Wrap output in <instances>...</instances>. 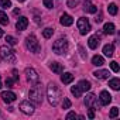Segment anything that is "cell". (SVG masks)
<instances>
[{
  "label": "cell",
  "instance_id": "obj_5",
  "mask_svg": "<svg viewBox=\"0 0 120 120\" xmlns=\"http://www.w3.org/2000/svg\"><path fill=\"white\" fill-rule=\"evenodd\" d=\"M26 47H27V49H28L30 52H33V54H38L40 49H41L40 42H38V40H37V37H35L34 34H30V35L26 38Z\"/></svg>",
  "mask_w": 120,
  "mask_h": 120
},
{
  "label": "cell",
  "instance_id": "obj_32",
  "mask_svg": "<svg viewBox=\"0 0 120 120\" xmlns=\"http://www.w3.org/2000/svg\"><path fill=\"white\" fill-rule=\"evenodd\" d=\"M69 107H71V100L68 98H64V100H62V109H69Z\"/></svg>",
  "mask_w": 120,
  "mask_h": 120
},
{
  "label": "cell",
  "instance_id": "obj_21",
  "mask_svg": "<svg viewBox=\"0 0 120 120\" xmlns=\"http://www.w3.org/2000/svg\"><path fill=\"white\" fill-rule=\"evenodd\" d=\"M78 86L81 88L82 92H88V90H90V82L86 81V79H82V81L78 83Z\"/></svg>",
  "mask_w": 120,
  "mask_h": 120
},
{
  "label": "cell",
  "instance_id": "obj_43",
  "mask_svg": "<svg viewBox=\"0 0 120 120\" xmlns=\"http://www.w3.org/2000/svg\"><path fill=\"white\" fill-rule=\"evenodd\" d=\"M0 89H2V78H0Z\"/></svg>",
  "mask_w": 120,
  "mask_h": 120
},
{
  "label": "cell",
  "instance_id": "obj_18",
  "mask_svg": "<svg viewBox=\"0 0 120 120\" xmlns=\"http://www.w3.org/2000/svg\"><path fill=\"white\" fill-rule=\"evenodd\" d=\"M103 33L105 34H114L116 33V27L113 23H106L105 27H103Z\"/></svg>",
  "mask_w": 120,
  "mask_h": 120
},
{
  "label": "cell",
  "instance_id": "obj_34",
  "mask_svg": "<svg viewBox=\"0 0 120 120\" xmlns=\"http://www.w3.org/2000/svg\"><path fill=\"white\" fill-rule=\"evenodd\" d=\"M110 68H112L113 72H119V64H117L116 61H112V62H110Z\"/></svg>",
  "mask_w": 120,
  "mask_h": 120
},
{
  "label": "cell",
  "instance_id": "obj_13",
  "mask_svg": "<svg viewBox=\"0 0 120 120\" xmlns=\"http://www.w3.org/2000/svg\"><path fill=\"white\" fill-rule=\"evenodd\" d=\"M27 26H28V19H27V17H20V19L17 20V23H16V28H17L19 31L26 30Z\"/></svg>",
  "mask_w": 120,
  "mask_h": 120
},
{
  "label": "cell",
  "instance_id": "obj_22",
  "mask_svg": "<svg viewBox=\"0 0 120 120\" xmlns=\"http://www.w3.org/2000/svg\"><path fill=\"white\" fill-rule=\"evenodd\" d=\"M103 64H105L103 56H100V55H95V56L92 58V65H95V67H102Z\"/></svg>",
  "mask_w": 120,
  "mask_h": 120
},
{
  "label": "cell",
  "instance_id": "obj_19",
  "mask_svg": "<svg viewBox=\"0 0 120 120\" xmlns=\"http://www.w3.org/2000/svg\"><path fill=\"white\" fill-rule=\"evenodd\" d=\"M103 54H105L106 56H112V55L114 54V45H113V44H106V45L103 47Z\"/></svg>",
  "mask_w": 120,
  "mask_h": 120
},
{
  "label": "cell",
  "instance_id": "obj_15",
  "mask_svg": "<svg viewBox=\"0 0 120 120\" xmlns=\"http://www.w3.org/2000/svg\"><path fill=\"white\" fill-rule=\"evenodd\" d=\"M110 75V72L107 69H99V71H95L93 72V76L98 78V79H107Z\"/></svg>",
  "mask_w": 120,
  "mask_h": 120
},
{
  "label": "cell",
  "instance_id": "obj_14",
  "mask_svg": "<svg viewBox=\"0 0 120 120\" xmlns=\"http://www.w3.org/2000/svg\"><path fill=\"white\" fill-rule=\"evenodd\" d=\"M61 24L62 26H65V27H68V26H72V23H74V19H72V16H69V14H67V13H64L62 16H61Z\"/></svg>",
  "mask_w": 120,
  "mask_h": 120
},
{
  "label": "cell",
  "instance_id": "obj_26",
  "mask_svg": "<svg viewBox=\"0 0 120 120\" xmlns=\"http://www.w3.org/2000/svg\"><path fill=\"white\" fill-rule=\"evenodd\" d=\"M107 11H109V14L116 16V14H117V6H116L114 3H110V4L107 6Z\"/></svg>",
  "mask_w": 120,
  "mask_h": 120
},
{
  "label": "cell",
  "instance_id": "obj_9",
  "mask_svg": "<svg viewBox=\"0 0 120 120\" xmlns=\"http://www.w3.org/2000/svg\"><path fill=\"white\" fill-rule=\"evenodd\" d=\"M2 99H3V102H4V103H13V102L17 99V96H16V93H14V92L6 90V92H2Z\"/></svg>",
  "mask_w": 120,
  "mask_h": 120
},
{
  "label": "cell",
  "instance_id": "obj_41",
  "mask_svg": "<svg viewBox=\"0 0 120 120\" xmlns=\"http://www.w3.org/2000/svg\"><path fill=\"white\" fill-rule=\"evenodd\" d=\"M13 13H14V14H20V9H14Z\"/></svg>",
  "mask_w": 120,
  "mask_h": 120
},
{
  "label": "cell",
  "instance_id": "obj_35",
  "mask_svg": "<svg viewBox=\"0 0 120 120\" xmlns=\"http://www.w3.org/2000/svg\"><path fill=\"white\" fill-rule=\"evenodd\" d=\"M14 82H16V81H14L13 78H7V79H6V86H7V88H13V83H14Z\"/></svg>",
  "mask_w": 120,
  "mask_h": 120
},
{
  "label": "cell",
  "instance_id": "obj_2",
  "mask_svg": "<svg viewBox=\"0 0 120 120\" xmlns=\"http://www.w3.org/2000/svg\"><path fill=\"white\" fill-rule=\"evenodd\" d=\"M28 98H30V100H33L37 105L42 103V88H41L40 82H37V83L33 85V88L28 92Z\"/></svg>",
  "mask_w": 120,
  "mask_h": 120
},
{
  "label": "cell",
  "instance_id": "obj_16",
  "mask_svg": "<svg viewBox=\"0 0 120 120\" xmlns=\"http://www.w3.org/2000/svg\"><path fill=\"white\" fill-rule=\"evenodd\" d=\"M99 37L98 35H92L89 40H88V45H89V48L90 49H96L98 47H99Z\"/></svg>",
  "mask_w": 120,
  "mask_h": 120
},
{
  "label": "cell",
  "instance_id": "obj_24",
  "mask_svg": "<svg viewBox=\"0 0 120 120\" xmlns=\"http://www.w3.org/2000/svg\"><path fill=\"white\" fill-rule=\"evenodd\" d=\"M71 93H72L75 98H81V96H82V90H81V88H79L78 85L71 88Z\"/></svg>",
  "mask_w": 120,
  "mask_h": 120
},
{
  "label": "cell",
  "instance_id": "obj_28",
  "mask_svg": "<svg viewBox=\"0 0 120 120\" xmlns=\"http://www.w3.org/2000/svg\"><path fill=\"white\" fill-rule=\"evenodd\" d=\"M79 2H81V0H68V2H67V6H68L69 9H75V7H78Z\"/></svg>",
  "mask_w": 120,
  "mask_h": 120
},
{
  "label": "cell",
  "instance_id": "obj_6",
  "mask_svg": "<svg viewBox=\"0 0 120 120\" xmlns=\"http://www.w3.org/2000/svg\"><path fill=\"white\" fill-rule=\"evenodd\" d=\"M78 30H79V33L82 34V35H86L89 31H90V24H89V21H88V19H85V17H81L79 20H78Z\"/></svg>",
  "mask_w": 120,
  "mask_h": 120
},
{
  "label": "cell",
  "instance_id": "obj_31",
  "mask_svg": "<svg viewBox=\"0 0 120 120\" xmlns=\"http://www.w3.org/2000/svg\"><path fill=\"white\" fill-rule=\"evenodd\" d=\"M117 114H119V107H116V106H114V107H112V109H110L109 116L113 119V117H117Z\"/></svg>",
  "mask_w": 120,
  "mask_h": 120
},
{
  "label": "cell",
  "instance_id": "obj_39",
  "mask_svg": "<svg viewBox=\"0 0 120 120\" xmlns=\"http://www.w3.org/2000/svg\"><path fill=\"white\" fill-rule=\"evenodd\" d=\"M13 79L14 81H19V75H17V71L16 69H13Z\"/></svg>",
  "mask_w": 120,
  "mask_h": 120
},
{
  "label": "cell",
  "instance_id": "obj_25",
  "mask_svg": "<svg viewBox=\"0 0 120 120\" xmlns=\"http://www.w3.org/2000/svg\"><path fill=\"white\" fill-rule=\"evenodd\" d=\"M0 24H3V26H7V24H9L7 14H6L3 10H0Z\"/></svg>",
  "mask_w": 120,
  "mask_h": 120
},
{
  "label": "cell",
  "instance_id": "obj_42",
  "mask_svg": "<svg viewBox=\"0 0 120 120\" xmlns=\"http://www.w3.org/2000/svg\"><path fill=\"white\" fill-rule=\"evenodd\" d=\"M3 35H4V33H3V28L0 27V37H3Z\"/></svg>",
  "mask_w": 120,
  "mask_h": 120
},
{
  "label": "cell",
  "instance_id": "obj_36",
  "mask_svg": "<svg viewBox=\"0 0 120 120\" xmlns=\"http://www.w3.org/2000/svg\"><path fill=\"white\" fill-rule=\"evenodd\" d=\"M78 116H76V113L75 112H69L68 114H67V120H71V119H76Z\"/></svg>",
  "mask_w": 120,
  "mask_h": 120
},
{
  "label": "cell",
  "instance_id": "obj_12",
  "mask_svg": "<svg viewBox=\"0 0 120 120\" xmlns=\"http://www.w3.org/2000/svg\"><path fill=\"white\" fill-rule=\"evenodd\" d=\"M83 10L86 11V13H90V14H95L96 11H98V7L93 4V3H90L89 0H85L83 2Z\"/></svg>",
  "mask_w": 120,
  "mask_h": 120
},
{
  "label": "cell",
  "instance_id": "obj_7",
  "mask_svg": "<svg viewBox=\"0 0 120 120\" xmlns=\"http://www.w3.org/2000/svg\"><path fill=\"white\" fill-rule=\"evenodd\" d=\"M26 76H27V81L31 85L40 82V76H38V74H37V71L34 68H26Z\"/></svg>",
  "mask_w": 120,
  "mask_h": 120
},
{
  "label": "cell",
  "instance_id": "obj_29",
  "mask_svg": "<svg viewBox=\"0 0 120 120\" xmlns=\"http://www.w3.org/2000/svg\"><path fill=\"white\" fill-rule=\"evenodd\" d=\"M0 7L9 9V7H11V2L10 0H0Z\"/></svg>",
  "mask_w": 120,
  "mask_h": 120
},
{
  "label": "cell",
  "instance_id": "obj_10",
  "mask_svg": "<svg viewBox=\"0 0 120 120\" xmlns=\"http://www.w3.org/2000/svg\"><path fill=\"white\" fill-rule=\"evenodd\" d=\"M96 96L93 93H88L86 98H85V106L89 107V109H95L96 107Z\"/></svg>",
  "mask_w": 120,
  "mask_h": 120
},
{
  "label": "cell",
  "instance_id": "obj_3",
  "mask_svg": "<svg viewBox=\"0 0 120 120\" xmlns=\"http://www.w3.org/2000/svg\"><path fill=\"white\" fill-rule=\"evenodd\" d=\"M0 58L3 59V61H6V62H16V51L14 49H11L10 47H9V44L7 45H2L0 47Z\"/></svg>",
  "mask_w": 120,
  "mask_h": 120
},
{
  "label": "cell",
  "instance_id": "obj_33",
  "mask_svg": "<svg viewBox=\"0 0 120 120\" xmlns=\"http://www.w3.org/2000/svg\"><path fill=\"white\" fill-rule=\"evenodd\" d=\"M42 3H44V6L47 9H52L54 7V2H52V0H42Z\"/></svg>",
  "mask_w": 120,
  "mask_h": 120
},
{
  "label": "cell",
  "instance_id": "obj_11",
  "mask_svg": "<svg viewBox=\"0 0 120 120\" xmlns=\"http://www.w3.org/2000/svg\"><path fill=\"white\" fill-rule=\"evenodd\" d=\"M99 99H100V105H102V106H107V105L112 102V96H110V93H109L107 90H102Z\"/></svg>",
  "mask_w": 120,
  "mask_h": 120
},
{
  "label": "cell",
  "instance_id": "obj_37",
  "mask_svg": "<svg viewBox=\"0 0 120 120\" xmlns=\"http://www.w3.org/2000/svg\"><path fill=\"white\" fill-rule=\"evenodd\" d=\"M78 48H79V52H81V56H82V59H86V54H85V51H83V48H82L81 45H79Z\"/></svg>",
  "mask_w": 120,
  "mask_h": 120
},
{
  "label": "cell",
  "instance_id": "obj_23",
  "mask_svg": "<svg viewBox=\"0 0 120 120\" xmlns=\"http://www.w3.org/2000/svg\"><path fill=\"white\" fill-rule=\"evenodd\" d=\"M109 86L113 89V90H119L120 89V79L119 78H113L109 81Z\"/></svg>",
  "mask_w": 120,
  "mask_h": 120
},
{
  "label": "cell",
  "instance_id": "obj_38",
  "mask_svg": "<svg viewBox=\"0 0 120 120\" xmlns=\"http://www.w3.org/2000/svg\"><path fill=\"white\" fill-rule=\"evenodd\" d=\"M88 117H89V119H93V117H95V113H93V109H89V113H88Z\"/></svg>",
  "mask_w": 120,
  "mask_h": 120
},
{
  "label": "cell",
  "instance_id": "obj_44",
  "mask_svg": "<svg viewBox=\"0 0 120 120\" xmlns=\"http://www.w3.org/2000/svg\"><path fill=\"white\" fill-rule=\"evenodd\" d=\"M19 2H26V0H19Z\"/></svg>",
  "mask_w": 120,
  "mask_h": 120
},
{
  "label": "cell",
  "instance_id": "obj_27",
  "mask_svg": "<svg viewBox=\"0 0 120 120\" xmlns=\"http://www.w3.org/2000/svg\"><path fill=\"white\" fill-rule=\"evenodd\" d=\"M52 34H54V30H52L51 27H47V28L42 30V35H44V38H51Z\"/></svg>",
  "mask_w": 120,
  "mask_h": 120
},
{
  "label": "cell",
  "instance_id": "obj_40",
  "mask_svg": "<svg viewBox=\"0 0 120 120\" xmlns=\"http://www.w3.org/2000/svg\"><path fill=\"white\" fill-rule=\"evenodd\" d=\"M95 21H96L98 24H99V23H102V16L99 14V17H98V19H95Z\"/></svg>",
  "mask_w": 120,
  "mask_h": 120
},
{
  "label": "cell",
  "instance_id": "obj_17",
  "mask_svg": "<svg viewBox=\"0 0 120 120\" xmlns=\"http://www.w3.org/2000/svg\"><path fill=\"white\" fill-rule=\"evenodd\" d=\"M49 68H51V71L55 72V74H62V72H64V67L59 64V62H51Z\"/></svg>",
  "mask_w": 120,
  "mask_h": 120
},
{
  "label": "cell",
  "instance_id": "obj_1",
  "mask_svg": "<svg viewBox=\"0 0 120 120\" xmlns=\"http://www.w3.org/2000/svg\"><path fill=\"white\" fill-rule=\"evenodd\" d=\"M47 96H48L49 103L52 106H56L59 103V99H61V90H59V88L55 83L49 82L48 86H47Z\"/></svg>",
  "mask_w": 120,
  "mask_h": 120
},
{
  "label": "cell",
  "instance_id": "obj_20",
  "mask_svg": "<svg viewBox=\"0 0 120 120\" xmlns=\"http://www.w3.org/2000/svg\"><path fill=\"white\" fill-rule=\"evenodd\" d=\"M61 81H62L64 85H68V83H71V82L74 81V75H72L71 72H65V74L61 76Z\"/></svg>",
  "mask_w": 120,
  "mask_h": 120
},
{
  "label": "cell",
  "instance_id": "obj_8",
  "mask_svg": "<svg viewBox=\"0 0 120 120\" xmlns=\"http://www.w3.org/2000/svg\"><path fill=\"white\" fill-rule=\"evenodd\" d=\"M19 109H20L24 114H33V113H34V110H35L34 105H33V103H30V100H23V102L20 103Z\"/></svg>",
  "mask_w": 120,
  "mask_h": 120
},
{
  "label": "cell",
  "instance_id": "obj_4",
  "mask_svg": "<svg viewBox=\"0 0 120 120\" xmlns=\"http://www.w3.org/2000/svg\"><path fill=\"white\" fill-rule=\"evenodd\" d=\"M68 48H69V45H68L67 38H59V40H56V41L52 44V51H54L55 54H58V55L67 54V52H68Z\"/></svg>",
  "mask_w": 120,
  "mask_h": 120
},
{
  "label": "cell",
  "instance_id": "obj_30",
  "mask_svg": "<svg viewBox=\"0 0 120 120\" xmlns=\"http://www.w3.org/2000/svg\"><path fill=\"white\" fill-rule=\"evenodd\" d=\"M6 41H7L9 45H16V44H17V40H16L14 37H11V35H7V37H6Z\"/></svg>",
  "mask_w": 120,
  "mask_h": 120
}]
</instances>
